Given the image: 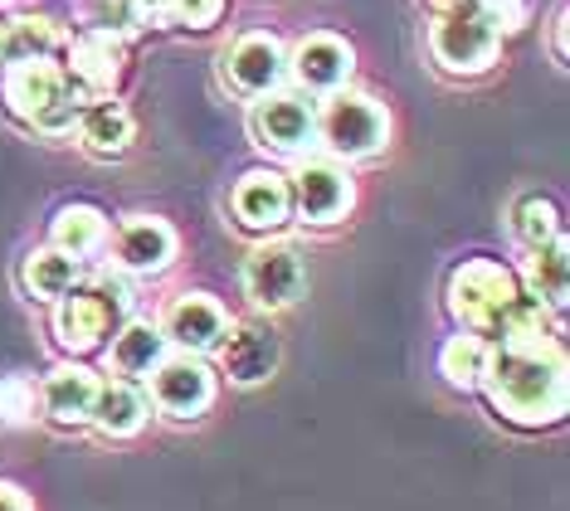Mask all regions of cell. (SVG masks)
Masks as SVG:
<instances>
[{
	"instance_id": "6da1fadb",
	"label": "cell",
	"mask_w": 570,
	"mask_h": 511,
	"mask_svg": "<svg viewBox=\"0 0 570 511\" xmlns=\"http://www.w3.org/2000/svg\"><path fill=\"white\" fill-rule=\"evenodd\" d=\"M488 395L512 424H551L566 414V356L541 332L508 336L483 361Z\"/></svg>"
},
{
	"instance_id": "7a4b0ae2",
	"label": "cell",
	"mask_w": 570,
	"mask_h": 511,
	"mask_svg": "<svg viewBox=\"0 0 570 511\" xmlns=\"http://www.w3.org/2000/svg\"><path fill=\"white\" fill-rule=\"evenodd\" d=\"M449 307L459 312L463 326H473L478 336H527L541 332V307L517 287V278L502 264L473 258L449 278Z\"/></svg>"
},
{
	"instance_id": "3957f363",
	"label": "cell",
	"mask_w": 570,
	"mask_h": 511,
	"mask_svg": "<svg viewBox=\"0 0 570 511\" xmlns=\"http://www.w3.org/2000/svg\"><path fill=\"white\" fill-rule=\"evenodd\" d=\"M6 102L24 117V122H35L49 137L69 132V127L79 122V112H83V94L73 88L69 69H59L55 59L10 63V73H6Z\"/></svg>"
},
{
	"instance_id": "277c9868",
	"label": "cell",
	"mask_w": 570,
	"mask_h": 511,
	"mask_svg": "<svg viewBox=\"0 0 570 511\" xmlns=\"http://www.w3.org/2000/svg\"><path fill=\"white\" fill-rule=\"evenodd\" d=\"M498 24L488 20L478 0H453L434 24V59L449 73H483L498 59Z\"/></svg>"
},
{
	"instance_id": "5b68a950",
	"label": "cell",
	"mask_w": 570,
	"mask_h": 511,
	"mask_svg": "<svg viewBox=\"0 0 570 511\" xmlns=\"http://www.w3.org/2000/svg\"><path fill=\"white\" fill-rule=\"evenodd\" d=\"M73 297H63L55 312V332L69 351H94L102 346V336L122 322L127 312V287L118 278H98L88 287H69Z\"/></svg>"
},
{
	"instance_id": "8992f818",
	"label": "cell",
	"mask_w": 570,
	"mask_h": 511,
	"mask_svg": "<svg viewBox=\"0 0 570 511\" xmlns=\"http://www.w3.org/2000/svg\"><path fill=\"white\" fill-rule=\"evenodd\" d=\"M317 137L332 156L361 161V156H375L385 147V137H391V117L361 94H336L317 117Z\"/></svg>"
},
{
	"instance_id": "52a82bcc",
	"label": "cell",
	"mask_w": 570,
	"mask_h": 511,
	"mask_svg": "<svg viewBox=\"0 0 570 511\" xmlns=\"http://www.w3.org/2000/svg\"><path fill=\"white\" fill-rule=\"evenodd\" d=\"M244 287H249V297L258 307L278 312L303 297L307 287V268H303V254H297V244L278 239V244H264L249 254V264H244Z\"/></svg>"
},
{
	"instance_id": "ba28073f",
	"label": "cell",
	"mask_w": 570,
	"mask_h": 511,
	"mask_svg": "<svg viewBox=\"0 0 570 511\" xmlns=\"http://www.w3.org/2000/svg\"><path fill=\"white\" fill-rule=\"evenodd\" d=\"M147 380H151V400H157V410L166 419H196L210 410V400H215L210 365L196 361L190 351L186 356H161V365Z\"/></svg>"
},
{
	"instance_id": "9c48e42d",
	"label": "cell",
	"mask_w": 570,
	"mask_h": 511,
	"mask_svg": "<svg viewBox=\"0 0 570 511\" xmlns=\"http://www.w3.org/2000/svg\"><path fill=\"white\" fill-rule=\"evenodd\" d=\"M288 195L307 225H336V219L352 209V176L336 161H307L293 176Z\"/></svg>"
},
{
	"instance_id": "30bf717a",
	"label": "cell",
	"mask_w": 570,
	"mask_h": 511,
	"mask_svg": "<svg viewBox=\"0 0 570 511\" xmlns=\"http://www.w3.org/2000/svg\"><path fill=\"white\" fill-rule=\"evenodd\" d=\"M254 137L274 151H303L317 137V112L303 94H264L254 108Z\"/></svg>"
},
{
	"instance_id": "8fae6325",
	"label": "cell",
	"mask_w": 570,
	"mask_h": 511,
	"mask_svg": "<svg viewBox=\"0 0 570 511\" xmlns=\"http://www.w3.org/2000/svg\"><path fill=\"white\" fill-rule=\"evenodd\" d=\"M225 69H229V83H235V88L264 98V94H274V88H278L288 59H283V45L274 35H244L239 45L225 55Z\"/></svg>"
},
{
	"instance_id": "7c38bea8",
	"label": "cell",
	"mask_w": 570,
	"mask_h": 511,
	"mask_svg": "<svg viewBox=\"0 0 570 511\" xmlns=\"http://www.w3.org/2000/svg\"><path fill=\"white\" fill-rule=\"evenodd\" d=\"M352 45H342L336 35H307L293 49V73L307 94H336L352 78Z\"/></svg>"
},
{
	"instance_id": "4fadbf2b",
	"label": "cell",
	"mask_w": 570,
	"mask_h": 511,
	"mask_svg": "<svg viewBox=\"0 0 570 511\" xmlns=\"http://www.w3.org/2000/svg\"><path fill=\"white\" fill-rule=\"evenodd\" d=\"M219 346H225V375L235 380V385H258V380H268L278 365V336L268 332L264 322L229 326Z\"/></svg>"
},
{
	"instance_id": "5bb4252c",
	"label": "cell",
	"mask_w": 570,
	"mask_h": 511,
	"mask_svg": "<svg viewBox=\"0 0 570 511\" xmlns=\"http://www.w3.org/2000/svg\"><path fill=\"white\" fill-rule=\"evenodd\" d=\"M229 332V322H225V312H219L215 297H205V293H186V297H176L171 312H166V341H176L180 351H210L219 346Z\"/></svg>"
},
{
	"instance_id": "9a60e30c",
	"label": "cell",
	"mask_w": 570,
	"mask_h": 511,
	"mask_svg": "<svg viewBox=\"0 0 570 511\" xmlns=\"http://www.w3.org/2000/svg\"><path fill=\"white\" fill-rule=\"evenodd\" d=\"M73 88H79L83 98H102L112 94V83L122 78V39L108 35V30H88L79 35V45H73Z\"/></svg>"
},
{
	"instance_id": "2e32d148",
	"label": "cell",
	"mask_w": 570,
	"mask_h": 511,
	"mask_svg": "<svg viewBox=\"0 0 570 511\" xmlns=\"http://www.w3.org/2000/svg\"><path fill=\"white\" fill-rule=\"evenodd\" d=\"M293 209V195H288V180L274 176V170H254V176L239 180L235 190V215L239 225L249 229H278Z\"/></svg>"
},
{
	"instance_id": "e0dca14e",
	"label": "cell",
	"mask_w": 570,
	"mask_h": 511,
	"mask_svg": "<svg viewBox=\"0 0 570 511\" xmlns=\"http://www.w3.org/2000/svg\"><path fill=\"white\" fill-rule=\"evenodd\" d=\"M94 390H98L94 371H83V365H59V371H49L45 390H40V410L55 419V424H63V429L88 424V404H94Z\"/></svg>"
},
{
	"instance_id": "ac0fdd59",
	"label": "cell",
	"mask_w": 570,
	"mask_h": 511,
	"mask_svg": "<svg viewBox=\"0 0 570 511\" xmlns=\"http://www.w3.org/2000/svg\"><path fill=\"white\" fill-rule=\"evenodd\" d=\"M88 424H98L112 439H132L147 424V400L122 380H98L94 404H88Z\"/></svg>"
},
{
	"instance_id": "d6986e66",
	"label": "cell",
	"mask_w": 570,
	"mask_h": 511,
	"mask_svg": "<svg viewBox=\"0 0 570 511\" xmlns=\"http://www.w3.org/2000/svg\"><path fill=\"white\" fill-rule=\"evenodd\" d=\"M176 258V234L161 219H132L118 234V264L127 273H161Z\"/></svg>"
},
{
	"instance_id": "ffe728a7",
	"label": "cell",
	"mask_w": 570,
	"mask_h": 511,
	"mask_svg": "<svg viewBox=\"0 0 570 511\" xmlns=\"http://www.w3.org/2000/svg\"><path fill=\"white\" fill-rule=\"evenodd\" d=\"M63 45L59 24L49 16H20L10 24H0V59L24 63V59H55Z\"/></svg>"
},
{
	"instance_id": "44dd1931",
	"label": "cell",
	"mask_w": 570,
	"mask_h": 511,
	"mask_svg": "<svg viewBox=\"0 0 570 511\" xmlns=\"http://www.w3.org/2000/svg\"><path fill=\"white\" fill-rule=\"evenodd\" d=\"M108 244V219L94 205H63L55 215V248H63L69 258L98 254Z\"/></svg>"
},
{
	"instance_id": "7402d4cb",
	"label": "cell",
	"mask_w": 570,
	"mask_h": 511,
	"mask_svg": "<svg viewBox=\"0 0 570 511\" xmlns=\"http://www.w3.org/2000/svg\"><path fill=\"white\" fill-rule=\"evenodd\" d=\"M79 132L94 156H122L132 147V117H127V108H118V102H94V108L79 117Z\"/></svg>"
},
{
	"instance_id": "603a6c76",
	"label": "cell",
	"mask_w": 570,
	"mask_h": 511,
	"mask_svg": "<svg viewBox=\"0 0 570 511\" xmlns=\"http://www.w3.org/2000/svg\"><path fill=\"white\" fill-rule=\"evenodd\" d=\"M527 283H531V303H547V307H566V239L537 244L531 248V264H527Z\"/></svg>"
},
{
	"instance_id": "cb8c5ba5",
	"label": "cell",
	"mask_w": 570,
	"mask_h": 511,
	"mask_svg": "<svg viewBox=\"0 0 570 511\" xmlns=\"http://www.w3.org/2000/svg\"><path fill=\"white\" fill-rule=\"evenodd\" d=\"M161 356H166V336L151 322H127L118 346H112V365L122 375H151L161 365Z\"/></svg>"
},
{
	"instance_id": "d4e9b609",
	"label": "cell",
	"mask_w": 570,
	"mask_h": 511,
	"mask_svg": "<svg viewBox=\"0 0 570 511\" xmlns=\"http://www.w3.org/2000/svg\"><path fill=\"white\" fill-rule=\"evenodd\" d=\"M24 283L35 287V297H69V287L79 283V258H69L63 248L30 254V264H24Z\"/></svg>"
},
{
	"instance_id": "484cf974",
	"label": "cell",
	"mask_w": 570,
	"mask_h": 511,
	"mask_svg": "<svg viewBox=\"0 0 570 511\" xmlns=\"http://www.w3.org/2000/svg\"><path fill=\"white\" fill-rule=\"evenodd\" d=\"M483 361H488V346L478 336H453L444 346V356H439L449 385H463V390H473L483 380Z\"/></svg>"
},
{
	"instance_id": "4316f807",
	"label": "cell",
	"mask_w": 570,
	"mask_h": 511,
	"mask_svg": "<svg viewBox=\"0 0 570 511\" xmlns=\"http://www.w3.org/2000/svg\"><path fill=\"white\" fill-rule=\"evenodd\" d=\"M147 16L205 30V24H215L219 16H225V0H147Z\"/></svg>"
},
{
	"instance_id": "83f0119b",
	"label": "cell",
	"mask_w": 570,
	"mask_h": 511,
	"mask_svg": "<svg viewBox=\"0 0 570 511\" xmlns=\"http://www.w3.org/2000/svg\"><path fill=\"white\" fill-rule=\"evenodd\" d=\"M35 385L24 375H6L0 380V424H10V429H24V424H35Z\"/></svg>"
},
{
	"instance_id": "f1b7e54d",
	"label": "cell",
	"mask_w": 570,
	"mask_h": 511,
	"mask_svg": "<svg viewBox=\"0 0 570 511\" xmlns=\"http://www.w3.org/2000/svg\"><path fill=\"white\" fill-rule=\"evenodd\" d=\"M517 234L537 248L561 234V225H556V205L551 200H522V209H517Z\"/></svg>"
},
{
	"instance_id": "f546056e",
	"label": "cell",
	"mask_w": 570,
	"mask_h": 511,
	"mask_svg": "<svg viewBox=\"0 0 570 511\" xmlns=\"http://www.w3.org/2000/svg\"><path fill=\"white\" fill-rule=\"evenodd\" d=\"M98 30H108V35H137L141 24H151L147 16V0H102V10H98Z\"/></svg>"
},
{
	"instance_id": "4dcf8cb0",
	"label": "cell",
	"mask_w": 570,
	"mask_h": 511,
	"mask_svg": "<svg viewBox=\"0 0 570 511\" xmlns=\"http://www.w3.org/2000/svg\"><path fill=\"white\" fill-rule=\"evenodd\" d=\"M478 6L488 10V20L498 24V35H508L527 20V0H478Z\"/></svg>"
},
{
	"instance_id": "1f68e13d",
	"label": "cell",
	"mask_w": 570,
	"mask_h": 511,
	"mask_svg": "<svg viewBox=\"0 0 570 511\" xmlns=\"http://www.w3.org/2000/svg\"><path fill=\"white\" fill-rule=\"evenodd\" d=\"M0 511H35L30 497H24L20 488H10V482H0Z\"/></svg>"
},
{
	"instance_id": "d6a6232c",
	"label": "cell",
	"mask_w": 570,
	"mask_h": 511,
	"mask_svg": "<svg viewBox=\"0 0 570 511\" xmlns=\"http://www.w3.org/2000/svg\"><path fill=\"white\" fill-rule=\"evenodd\" d=\"M551 39H556V59L566 63V10H561V16H556V35H551Z\"/></svg>"
},
{
	"instance_id": "836d02e7",
	"label": "cell",
	"mask_w": 570,
	"mask_h": 511,
	"mask_svg": "<svg viewBox=\"0 0 570 511\" xmlns=\"http://www.w3.org/2000/svg\"><path fill=\"white\" fill-rule=\"evenodd\" d=\"M439 6H453V0H439Z\"/></svg>"
},
{
	"instance_id": "e575fe53",
	"label": "cell",
	"mask_w": 570,
	"mask_h": 511,
	"mask_svg": "<svg viewBox=\"0 0 570 511\" xmlns=\"http://www.w3.org/2000/svg\"><path fill=\"white\" fill-rule=\"evenodd\" d=\"M0 6H6V0H0Z\"/></svg>"
},
{
	"instance_id": "d590c367",
	"label": "cell",
	"mask_w": 570,
	"mask_h": 511,
	"mask_svg": "<svg viewBox=\"0 0 570 511\" xmlns=\"http://www.w3.org/2000/svg\"><path fill=\"white\" fill-rule=\"evenodd\" d=\"M0 63H6V59H0Z\"/></svg>"
}]
</instances>
